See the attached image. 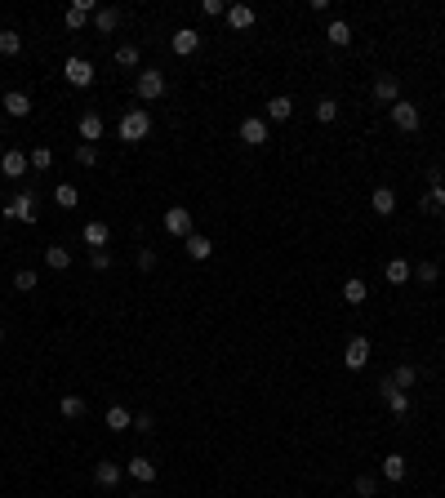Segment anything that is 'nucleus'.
Wrapping results in <instances>:
<instances>
[{
	"label": "nucleus",
	"instance_id": "f257e3e1",
	"mask_svg": "<svg viewBox=\"0 0 445 498\" xmlns=\"http://www.w3.org/2000/svg\"><path fill=\"white\" fill-rule=\"evenodd\" d=\"M116 133H120V142H143L152 133V112H147V107H129V112L120 116Z\"/></svg>",
	"mask_w": 445,
	"mask_h": 498
},
{
	"label": "nucleus",
	"instance_id": "f03ea898",
	"mask_svg": "<svg viewBox=\"0 0 445 498\" xmlns=\"http://www.w3.org/2000/svg\"><path fill=\"white\" fill-rule=\"evenodd\" d=\"M5 214L14 218V223H36L41 218V200H36V191H14L5 205Z\"/></svg>",
	"mask_w": 445,
	"mask_h": 498
},
{
	"label": "nucleus",
	"instance_id": "7ed1b4c3",
	"mask_svg": "<svg viewBox=\"0 0 445 498\" xmlns=\"http://www.w3.org/2000/svg\"><path fill=\"white\" fill-rule=\"evenodd\" d=\"M134 89H138V98H143V103H156V98H165V71H161V67H147V71H138Z\"/></svg>",
	"mask_w": 445,
	"mask_h": 498
},
{
	"label": "nucleus",
	"instance_id": "20e7f679",
	"mask_svg": "<svg viewBox=\"0 0 445 498\" xmlns=\"http://www.w3.org/2000/svg\"><path fill=\"white\" fill-rule=\"evenodd\" d=\"M388 116H392V125L401 129V133H414L418 125H423V116H418V107H414V103H405V98H396V103L388 107Z\"/></svg>",
	"mask_w": 445,
	"mask_h": 498
},
{
	"label": "nucleus",
	"instance_id": "39448f33",
	"mask_svg": "<svg viewBox=\"0 0 445 498\" xmlns=\"http://www.w3.org/2000/svg\"><path fill=\"white\" fill-rule=\"evenodd\" d=\"M236 133H240V142H245V147H263V142L272 138V129H268V120H263V116H245Z\"/></svg>",
	"mask_w": 445,
	"mask_h": 498
},
{
	"label": "nucleus",
	"instance_id": "423d86ee",
	"mask_svg": "<svg viewBox=\"0 0 445 498\" xmlns=\"http://www.w3.org/2000/svg\"><path fill=\"white\" fill-rule=\"evenodd\" d=\"M63 76H67V85H76V89H89V85H94V63L76 54V58L63 63Z\"/></svg>",
	"mask_w": 445,
	"mask_h": 498
},
{
	"label": "nucleus",
	"instance_id": "0eeeda50",
	"mask_svg": "<svg viewBox=\"0 0 445 498\" xmlns=\"http://www.w3.org/2000/svg\"><path fill=\"white\" fill-rule=\"evenodd\" d=\"M379 396L388 400V409H392L396 418H405V414H410V392H401V387H396L392 379H383V383H379Z\"/></svg>",
	"mask_w": 445,
	"mask_h": 498
},
{
	"label": "nucleus",
	"instance_id": "6e6552de",
	"mask_svg": "<svg viewBox=\"0 0 445 498\" xmlns=\"http://www.w3.org/2000/svg\"><path fill=\"white\" fill-rule=\"evenodd\" d=\"M170 50H174L178 58H191V54L200 50V31H196V27H178V31L170 36Z\"/></svg>",
	"mask_w": 445,
	"mask_h": 498
},
{
	"label": "nucleus",
	"instance_id": "1a4fd4ad",
	"mask_svg": "<svg viewBox=\"0 0 445 498\" xmlns=\"http://www.w3.org/2000/svg\"><path fill=\"white\" fill-rule=\"evenodd\" d=\"M165 232L170 236H191V214L183 210V205H170V210H165Z\"/></svg>",
	"mask_w": 445,
	"mask_h": 498
},
{
	"label": "nucleus",
	"instance_id": "9d476101",
	"mask_svg": "<svg viewBox=\"0 0 445 498\" xmlns=\"http://www.w3.org/2000/svg\"><path fill=\"white\" fill-rule=\"evenodd\" d=\"M365 360H370V338L356 334L352 343L343 347V365H347V369H365Z\"/></svg>",
	"mask_w": 445,
	"mask_h": 498
},
{
	"label": "nucleus",
	"instance_id": "9b49d317",
	"mask_svg": "<svg viewBox=\"0 0 445 498\" xmlns=\"http://www.w3.org/2000/svg\"><path fill=\"white\" fill-rule=\"evenodd\" d=\"M27 169H31V161H27L18 147H9L5 156H0V174H5V178H22Z\"/></svg>",
	"mask_w": 445,
	"mask_h": 498
},
{
	"label": "nucleus",
	"instance_id": "f8f14e48",
	"mask_svg": "<svg viewBox=\"0 0 445 498\" xmlns=\"http://www.w3.org/2000/svg\"><path fill=\"white\" fill-rule=\"evenodd\" d=\"M94 9H99V5H94V0H76V5H71L67 14H63V22H67V31H80V27H85V22L94 18Z\"/></svg>",
	"mask_w": 445,
	"mask_h": 498
},
{
	"label": "nucleus",
	"instance_id": "ddd939ff",
	"mask_svg": "<svg viewBox=\"0 0 445 498\" xmlns=\"http://www.w3.org/2000/svg\"><path fill=\"white\" fill-rule=\"evenodd\" d=\"M396 98H401V80H396L392 71H383V76L374 80V103H388L392 107Z\"/></svg>",
	"mask_w": 445,
	"mask_h": 498
},
{
	"label": "nucleus",
	"instance_id": "4468645a",
	"mask_svg": "<svg viewBox=\"0 0 445 498\" xmlns=\"http://www.w3.org/2000/svg\"><path fill=\"white\" fill-rule=\"evenodd\" d=\"M94 485H99V490H116L120 485V463H112V458L94 463Z\"/></svg>",
	"mask_w": 445,
	"mask_h": 498
},
{
	"label": "nucleus",
	"instance_id": "2eb2a0df",
	"mask_svg": "<svg viewBox=\"0 0 445 498\" xmlns=\"http://www.w3.org/2000/svg\"><path fill=\"white\" fill-rule=\"evenodd\" d=\"M107 236H112V232H107V223H103V218H89V223H85V232H80L85 249H107Z\"/></svg>",
	"mask_w": 445,
	"mask_h": 498
},
{
	"label": "nucleus",
	"instance_id": "dca6fc26",
	"mask_svg": "<svg viewBox=\"0 0 445 498\" xmlns=\"http://www.w3.org/2000/svg\"><path fill=\"white\" fill-rule=\"evenodd\" d=\"M103 116L99 112H80V142H99L103 138Z\"/></svg>",
	"mask_w": 445,
	"mask_h": 498
},
{
	"label": "nucleus",
	"instance_id": "f3484780",
	"mask_svg": "<svg viewBox=\"0 0 445 498\" xmlns=\"http://www.w3.org/2000/svg\"><path fill=\"white\" fill-rule=\"evenodd\" d=\"M370 210H374L379 218L396 214V191H392V187H374V196H370Z\"/></svg>",
	"mask_w": 445,
	"mask_h": 498
},
{
	"label": "nucleus",
	"instance_id": "a211bd4d",
	"mask_svg": "<svg viewBox=\"0 0 445 498\" xmlns=\"http://www.w3.org/2000/svg\"><path fill=\"white\" fill-rule=\"evenodd\" d=\"M116 22H120V9H112V5H99V9H94V27H99V36H112Z\"/></svg>",
	"mask_w": 445,
	"mask_h": 498
},
{
	"label": "nucleus",
	"instance_id": "6ab92c4d",
	"mask_svg": "<svg viewBox=\"0 0 445 498\" xmlns=\"http://www.w3.org/2000/svg\"><path fill=\"white\" fill-rule=\"evenodd\" d=\"M5 112L14 116V120H22V116L31 112V98H27L22 89H9V94H5Z\"/></svg>",
	"mask_w": 445,
	"mask_h": 498
},
{
	"label": "nucleus",
	"instance_id": "aec40b11",
	"mask_svg": "<svg viewBox=\"0 0 445 498\" xmlns=\"http://www.w3.org/2000/svg\"><path fill=\"white\" fill-rule=\"evenodd\" d=\"M227 27H236V31L254 27V9L249 5H227Z\"/></svg>",
	"mask_w": 445,
	"mask_h": 498
},
{
	"label": "nucleus",
	"instance_id": "412c9836",
	"mask_svg": "<svg viewBox=\"0 0 445 498\" xmlns=\"http://www.w3.org/2000/svg\"><path fill=\"white\" fill-rule=\"evenodd\" d=\"M129 476H134L138 485H152L156 481V463H152V458H143V454L129 458Z\"/></svg>",
	"mask_w": 445,
	"mask_h": 498
},
{
	"label": "nucleus",
	"instance_id": "4be33fe9",
	"mask_svg": "<svg viewBox=\"0 0 445 498\" xmlns=\"http://www.w3.org/2000/svg\"><path fill=\"white\" fill-rule=\"evenodd\" d=\"M423 210H428V214H432V210L445 214V183H441V174H432V191L423 196Z\"/></svg>",
	"mask_w": 445,
	"mask_h": 498
},
{
	"label": "nucleus",
	"instance_id": "5701e85b",
	"mask_svg": "<svg viewBox=\"0 0 445 498\" xmlns=\"http://www.w3.org/2000/svg\"><path fill=\"white\" fill-rule=\"evenodd\" d=\"M210 254H214V240H210V236H196V232H191V236H187V258H196V263H205V258H210Z\"/></svg>",
	"mask_w": 445,
	"mask_h": 498
},
{
	"label": "nucleus",
	"instance_id": "b1692460",
	"mask_svg": "<svg viewBox=\"0 0 445 498\" xmlns=\"http://www.w3.org/2000/svg\"><path fill=\"white\" fill-rule=\"evenodd\" d=\"M294 116V103L285 98V94H276V98H268V120H276V125H281V120H290Z\"/></svg>",
	"mask_w": 445,
	"mask_h": 498
},
{
	"label": "nucleus",
	"instance_id": "393cba45",
	"mask_svg": "<svg viewBox=\"0 0 445 498\" xmlns=\"http://www.w3.org/2000/svg\"><path fill=\"white\" fill-rule=\"evenodd\" d=\"M383 276H388L392 285H405V281H410V276H414V267L405 263V258H392L388 267H383Z\"/></svg>",
	"mask_w": 445,
	"mask_h": 498
},
{
	"label": "nucleus",
	"instance_id": "a878e982",
	"mask_svg": "<svg viewBox=\"0 0 445 498\" xmlns=\"http://www.w3.org/2000/svg\"><path fill=\"white\" fill-rule=\"evenodd\" d=\"M405 471H410V463H405L401 454H388V458H383V481H405Z\"/></svg>",
	"mask_w": 445,
	"mask_h": 498
},
{
	"label": "nucleus",
	"instance_id": "bb28decb",
	"mask_svg": "<svg viewBox=\"0 0 445 498\" xmlns=\"http://www.w3.org/2000/svg\"><path fill=\"white\" fill-rule=\"evenodd\" d=\"M365 294H370V285L360 281V276H352V281H343V298L352 302V307H360V302H365Z\"/></svg>",
	"mask_w": 445,
	"mask_h": 498
},
{
	"label": "nucleus",
	"instance_id": "cd10ccee",
	"mask_svg": "<svg viewBox=\"0 0 445 498\" xmlns=\"http://www.w3.org/2000/svg\"><path fill=\"white\" fill-rule=\"evenodd\" d=\"M107 427H112V432H125V427H134V414H129L125 405H112V409H107Z\"/></svg>",
	"mask_w": 445,
	"mask_h": 498
},
{
	"label": "nucleus",
	"instance_id": "c85d7f7f",
	"mask_svg": "<svg viewBox=\"0 0 445 498\" xmlns=\"http://www.w3.org/2000/svg\"><path fill=\"white\" fill-rule=\"evenodd\" d=\"M326 36H330V45H334V50H343V45H352V27H347L343 18H334Z\"/></svg>",
	"mask_w": 445,
	"mask_h": 498
},
{
	"label": "nucleus",
	"instance_id": "c756f323",
	"mask_svg": "<svg viewBox=\"0 0 445 498\" xmlns=\"http://www.w3.org/2000/svg\"><path fill=\"white\" fill-rule=\"evenodd\" d=\"M388 379H392L396 387H401V392H410V387L418 383V369H414V365H396V369L388 374Z\"/></svg>",
	"mask_w": 445,
	"mask_h": 498
},
{
	"label": "nucleus",
	"instance_id": "7c9ffc66",
	"mask_svg": "<svg viewBox=\"0 0 445 498\" xmlns=\"http://www.w3.org/2000/svg\"><path fill=\"white\" fill-rule=\"evenodd\" d=\"M45 267H54V272H67V267H71V254H67L63 245H50V249H45Z\"/></svg>",
	"mask_w": 445,
	"mask_h": 498
},
{
	"label": "nucleus",
	"instance_id": "2f4dec72",
	"mask_svg": "<svg viewBox=\"0 0 445 498\" xmlns=\"http://www.w3.org/2000/svg\"><path fill=\"white\" fill-rule=\"evenodd\" d=\"M54 200L63 205V210H76V205H80V191L71 187V183H58V187H54Z\"/></svg>",
	"mask_w": 445,
	"mask_h": 498
},
{
	"label": "nucleus",
	"instance_id": "473e14b6",
	"mask_svg": "<svg viewBox=\"0 0 445 498\" xmlns=\"http://www.w3.org/2000/svg\"><path fill=\"white\" fill-rule=\"evenodd\" d=\"M22 50V36L14 31V27H5V31H0V54H5V58H14Z\"/></svg>",
	"mask_w": 445,
	"mask_h": 498
},
{
	"label": "nucleus",
	"instance_id": "72a5a7b5",
	"mask_svg": "<svg viewBox=\"0 0 445 498\" xmlns=\"http://www.w3.org/2000/svg\"><path fill=\"white\" fill-rule=\"evenodd\" d=\"M36 285H41V276H36L31 267H22V272H14V289H18V294H31Z\"/></svg>",
	"mask_w": 445,
	"mask_h": 498
},
{
	"label": "nucleus",
	"instance_id": "f704fd0d",
	"mask_svg": "<svg viewBox=\"0 0 445 498\" xmlns=\"http://www.w3.org/2000/svg\"><path fill=\"white\" fill-rule=\"evenodd\" d=\"M58 409H63V418H80V414H85V400H80V396H63Z\"/></svg>",
	"mask_w": 445,
	"mask_h": 498
},
{
	"label": "nucleus",
	"instance_id": "c9c22d12",
	"mask_svg": "<svg viewBox=\"0 0 445 498\" xmlns=\"http://www.w3.org/2000/svg\"><path fill=\"white\" fill-rule=\"evenodd\" d=\"M116 67H138V45H116Z\"/></svg>",
	"mask_w": 445,
	"mask_h": 498
},
{
	"label": "nucleus",
	"instance_id": "e433bc0d",
	"mask_svg": "<svg viewBox=\"0 0 445 498\" xmlns=\"http://www.w3.org/2000/svg\"><path fill=\"white\" fill-rule=\"evenodd\" d=\"M76 165H99V147H94V142H76Z\"/></svg>",
	"mask_w": 445,
	"mask_h": 498
},
{
	"label": "nucleus",
	"instance_id": "4c0bfd02",
	"mask_svg": "<svg viewBox=\"0 0 445 498\" xmlns=\"http://www.w3.org/2000/svg\"><path fill=\"white\" fill-rule=\"evenodd\" d=\"M316 120H321V125L339 120V103H334V98H321V103H316Z\"/></svg>",
	"mask_w": 445,
	"mask_h": 498
},
{
	"label": "nucleus",
	"instance_id": "58836bf2",
	"mask_svg": "<svg viewBox=\"0 0 445 498\" xmlns=\"http://www.w3.org/2000/svg\"><path fill=\"white\" fill-rule=\"evenodd\" d=\"M437 276H441L437 263H418V267H414V281H423V285H437Z\"/></svg>",
	"mask_w": 445,
	"mask_h": 498
},
{
	"label": "nucleus",
	"instance_id": "ea45409f",
	"mask_svg": "<svg viewBox=\"0 0 445 498\" xmlns=\"http://www.w3.org/2000/svg\"><path fill=\"white\" fill-rule=\"evenodd\" d=\"M27 161H31V169H50L54 165V147H36Z\"/></svg>",
	"mask_w": 445,
	"mask_h": 498
},
{
	"label": "nucleus",
	"instance_id": "a19ab883",
	"mask_svg": "<svg viewBox=\"0 0 445 498\" xmlns=\"http://www.w3.org/2000/svg\"><path fill=\"white\" fill-rule=\"evenodd\" d=\"M89 267H94V272H107V267H112V254H107V249H89Z\"/></svg>",
	"mask_w": 445,
	"mask_h": 498
},
{
	"label": "nucleus",
	"instance_id": "79ce46f5",
	"mask_svg": "<svg viewBox=\"0 0 445 498\" xmlns=\"http://www.w3.org/2000/svg\"><path fill=\"white\" fill-rule=\"evenodd\" d=\"M356 494H360V498H374V494H379V481H374V476H356Z\"/></svg>",
	"mask_w": 445,
	"mask_h": 498
},
{
	"label": "nucleus",
	"instance_id": "37998d69",
	"mask_svg": "<svg viewBox=\"0 0 445 498\" xmlns=\"http://www.w3.org/2000/svg\"><path fill=\"white\" fill-rule=\"evenodd\" d=\"M200 14L205 18H227V9H223V0H200Z\"/></svg>",
	"mask_w": 445,
	"mask_h": 498
},
{
	"label": "nucleus",
	"instance_id": "c03bdc74",
	"mask_svg": "<svg viewBox=\"0 0 445 498\" xmlns=\"http://www.w3.org/2000/svg\"><path fill=\"white\" fill-rule=\"evenodd\" d=\"M138 272H152V267H156V249H138Z\"/></svg>",
	"mask_w": 445,
	"mask_h": 498
},
{
	"label": "nucleus",
	"instance_id": "a18cd8bd",
	"mask_svg": "<svg viewBox=\"0 0 445 498\" xmlns=\"http://www.w3.org/2000/svg\"><path fill=\"white\" fill-rule=\"evenodd\" d=\"M134 432L147 436V432H152V414H138V418H134Z\"/></svg>",
	"mask_w": 445,
	"mask_h": 498
}]
</instances>
